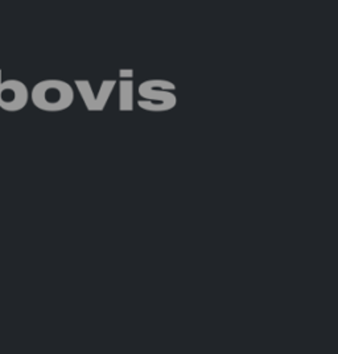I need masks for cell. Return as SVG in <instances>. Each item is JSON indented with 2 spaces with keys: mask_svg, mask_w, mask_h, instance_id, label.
Instances as JSON below:
<instances>
[{
  "mask_svg": "<svg viewBox=\"0 0 338 354\" xmlns=\"http://www.w3.org/2000/svg\"><path fill=\"white\" fill-rule=\"evenodd\" d=\"M176 85L167 80H148L139 85L138 93L143 98L138 106L149 113H162L175 109L177 97L172 93Z\"/></svg>",
  "mask_w": 338,
  "mask_h": 354,
  "instance_id": "7a4b0ae2",
  "label": "cell"
},
{
  "mask_svg": "<svg viewBox=\"0 0 338 354\" xmlns=\"http://www.w3.org/2000/svg\"><path fill=\"white\" fill-rule=\"evenodd\" d=\"M1 84H3V81H1V71H0V86H1Z\"/></svg>",
  "mask_w": 338,
  "mask_h": 354,
  "instance_id": "52a82bcc",
  "label": "cell"
},
{
  "mask_svg": "<svg viewBox=\"0 0 338 354\" xmlns=\"http://www.w3.org/2000/svg\"><path fill=\"white\" fill-rule=\"evenodd\" d=\"M33 104L46 113H59L74 102V88L62 80H44L36 84L30 94Z\"/></svg>",
  "mask_w": 338,
  "mask_h": 354,
  "instance_id": "6da1fadb",
  "label": "cell"
},
{
  "mask_svg": "<svg viewBox=\"0 0 338 354\" xmlns=\"http://www.w3.org/2000/svg\"><path fill=\"white\" fill-rule=\"evenodd\" d=\"M74 85L78 90L86 110L91 113H101L109 104V100H110L114 88L117 86V81L115 80L102 81L97 95L94 94L91 84L88 80H75Z\"/></svg>",
  "mask_w": 338,
  "mask_h": 354,
  "instance_id": "3957f363",
  "label": "cell"
},
{
  "mask_svg": "<svg viewBox=\"0 0 338 354\" xmlns=\"http://www.w3.org/2000/svg\"><path fill=\"white\" fill-rule=\"evenodd\" d=\"M119 110L133 111V81L120 80L119 81Z\"/></svg>",
  "mask_w": 338,
  "mask_h": 354,
  "instance_id": "5b68a950",
  "label": "cell"
},
{
  "mask_svg": "<svg viewBox=\"0 0 338 354\" xmlns=\"http://www.w3.org/2000/svg\"><path fill=\"white\" fill-rule=\"evenodd\" d=\"M119 78L120 80H133V69H120L119 71Z\"/></svg>",
  "mask_w": 338,
  "mask_h": 354,
  "instance_id": "8992f818",
  "label": "cell"
},
{
  "mask_svg": "<svg viewBox=\"0 0 338 354\" xmlns=\"http://www.w3.org/2000/svg\"><path fill=\"white\" fill-rule=\"evenodd\" d=\"M30 101V90L19 80H7L0 86V109L16 113Z\"/></svg>",
  "mask_w": 338,
  "mask_h": 354,
  "instance_id": "277c9868",
  "label": "cell"
}]
</instances>
